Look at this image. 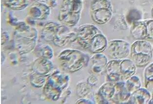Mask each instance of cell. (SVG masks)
Listing matches in <instances>:
<instances>
[{"label":"cell","instance_id":"6da1fadb","mask_svg":"<svg viewBox=\"0 0 153 104\" xmlns=\"http://www.w3.org/2000/svg\"><path fill=\"white\" fill-rule=\"evenodd\" d=\"M69 28L54 22L47 23L42 31L41 37L56 46L62 47L76 40V32L71 31Z\"/></svg>","mask_w":153,"mask_h":104},{"label":"cell","instance_id":"7a4b0ae2","mask_svg":"<svg viewBox=\"0 0 153 104\" xmlns=\"http://www.w3.org/2000/svg\"><path fill=\"white\" fill-rule=\"evenodd\" d=\"M38 32L35 28L21 24L16 29L14 44L20 54H27L34 50L36 47Z\"/></svg>","mask_w":153,"mask_h":104},{"label":"cell","instance_id":"3957f363","mask_svg":"<svg viewBox=\"0 0 153 104\" xmlns=\"http://www.w3.org/2000/svg\"><path fill=\"white\" fill-rule=\"evenodd\" d=\"M136 65L132 60L119 59L110 61L106 67L107 79L110 81L128 79L136 72Z\"/></svg>","mask_w":153,"mask_h":104},{"label":"cell","instance_id":"277c9868","mask_svg":"<svg viewBox=\"0 0 153 104\" xmlns=\"http://www.w3.org/2000/svg\"><path fill=\"white\" fill-rule=\"evenodd\" d=\"M58 60L62 68L68 72H75L86 66L88 56L81 51L67 49L61 52Z\"/></svg>","mask_w":153,"mask_h":104},{"label":"cell","instance_id":"5b68a950","mask_svg":"<svg viewBox=\"0 0 153 104\" xmlns=\"http://www.w3.org/2000/svg\"><path fill=\"white\" fill-rule=\"evenodd\" d=\"M69 80V76L66 74L59 71L54 72L48 77L44 86L43 92L45 97L53 101H57L68 87Z\"/></svg>","mask_w":153,"mask_h":104},{"label":"cell","instance_id":"8992f818","mask_svg":"<svg viewBox=\"0 0 153 104\" xmlns=\"http://www.w3.org/2000/svg\"><path fill=\"white\" fill-rule=\"evenodd\" d=\"M82 6L81 0H63L59 10V20L68 27L75 26L81 18Z\"/></svg>","mask_w":153,"mask_h":104},{"label":"cell","instance_id":"52a82bcc","mask_svg":"<svg viewBox=\"0 0 153 104\" xmlns=\"http://www.w3.org/2000/svg\"><path fill=\"white\" fill-rule=\"evenodd\" d=\"M131 57L137 66H146L153 57L152 45L146 40H137L131 47Z\"/></svg>","mask_w":153,"mask_h":104},{"label":"cell","instance_id":"ba28073f","mask_svg":"<svg viewBox=\"0 0 153 104\" xmlns=\"http://www.w3.org/2000/svg\"><path fill=\"white\" fill-rule=\"evenodd\" d=\"M93 20L99 24L106 23L112 16V7L110 0H93L90 5Z\"/></svg>","mask_w":153,"mask_h":104},{"label":"cell","instance_id":"9c48e42d","mask_svg":"<svg viewBox=\"0 0 153 104\" xmlns=\"http://www.w3.org/2000/svg\"><path fill=\"white\" fill-rule=\"evenodd\" d=\"M131 33L137 40L153 41V20L134 22Z\"/></svg>","mask_w":153,"mask_h":104},{"label":"cell","instance_id":"30bf717a","mask_svg":"<svg viewBox=\"0 0 153 104\" xmlns=\"http://www.w3.org/2000/svg\"><path fill=\"white\" fill-rule=\"evenodd\" d=\"M107 50L110 56L114 59H123L130 52L129 43L120 40H114L108 43Z\"/></svg>","mask_w":153,"mask_h":104},{"label":"cell","instance_id":"8fae6325","mask_svg":"<svg viewBox=\"0 0 153 104\" xmlns=\"http://www.w3.org/2000/svg\"><path fill=\"white\" fill-rule=\"evenodd\" d=\"M76 40L79 45L87 49L89 43L97 34L101 33L97 27L92 24L82 25L76 31Z\"/></svg>","mask_w":153,"mask_h":104},{"label":"cell","instance_id":"7c38bea8","mask_svg":"<svg viewBox=\"0 0 153 104\" xmlns=\"http://www.w3.org/2000/svg\"><path fill=\"white\" fill-rule=\"evenodd\" d=\"M50 11L51 8L48 5L37 1L30 7L28 14L32 19L45 20L49 17Z\"/></svg>","mask_w":153,"mask_h":104},{"label":"cell","instance_id":"4fadbf2b","mask_svg":"<svg viewBox=\"0 0 153 104\" xmlns=\"http://www.w3.org/2000/svg\"><path fill=\"white\" fill-rule=\"evenodd\" d=\"M53 69L52 63L45 58H39L35 61L32 66L33 72L48 76L51 75L50 73Z\"/></svg>","mask_w":153,"mask_h":104},{"label":"cell","instance_id":"5bb4252c","mask_svg":"<svg viewBox=\"0 0 153 104\" xmlns=\"http://www.w3.org/2000/svg\"><path fill=\"white\" fill-rule=\"evenodd\" d=\"M108 43L107 39L101 32L90 41L87 49L94 53H100L107 48Z\"/></svg>","mask_w":153,"mask_h":104},{"label":"cell","instance_id":"9a60e30c","mask_svg":"<svg viewBox=\"0 0 153 104\" xmlns=\"http://www.w3.org/2000/svg\"><path fill=\"white\" fill-rule=\"evenodd\" d=\"M92 62V70L93 72L100 74L106 67L107 64V58L103 54L97 53L91 59Z\"/></svg>","mask_w":153,"mask_h":104},{"label":"cell","instance_id":"2e32d148","mask_svg":"<svg viewBox=\"0 0 153 104\" xmlns=\"http://www.w3.org/2000/svg\"><path fill=\"white\" fill-rule=\"evenodd\" d=\"M35 54L39 58L50 59L53 57V49L49 45L42 44H39L34 49Z\"/></svg>","mask_w":153,"mask_h":104},{"label":"cell","instance_id":"e0dca14e","mask_svg":"<svg viewBox=\"0 0 153 104\" xmlns=\"http://www.w3.org/2000/svg\"><path fill=\"white\" fill-rule=\"evenodd\" d=\"M151 95L147 90L144 89H139L132 94V99L133 103L145 104L150 101Z\"/></svg>","mask_w":153,"mask_h":104},{"label":"cell","instance_id":"ac0fdd59","mask_svg":"<svg viewBox=\"0 0 153 104\" xmlns=\"http://www.w3.org/2000/svg\"><path fill=\"white\" fill-rule=\"evenodd\" d=\"M6 7L12 9L21 10L29 4L30 0H4Z\"/></svg>","mask_w":153,"mask_h":104},{"label":"cell","instance_id":"d6986e66","mask_svg":"<svg viewBox=\"0 0 153 104\" xmlns=\"http://www.w3.org/2000/svg\"><path fill=\"white\" fill-rule=\"evenodd\" d=\"M49 76L33 72L30 76L31 84L37 88L42 87L45 84Z\"/></svg>","mask_w":153,"mask_h":104},{"label":"cell","instance_id":"ffe728a7","mask_svg":"<svg viewBox=\"0 0 153 104\" xmlns=\"http://www.w3.org/2000/svg\"><path fill=\"white\" fill-rule=\"evenodd\" d=\"M145 87L147 89L153 90V63L145 69L144 72Z\"/></svg>","mask_w":153,"mask_h":104},{"label":"cell","instance_id":"44dd1931","mask_svg":"<svg viewBox=\"0 0 153 104\" xmlns=\"http://www.w3.org/2000/svg\"><path fill=\"white\" fill-rule=\"evenodd\" d=\"M140 81L137 76H132L128 79L126 83V89L130 94L138 90L140 87Z\"/></svg>","mask_w":153,"mask_h":104},{"label":"cell","instance_id":"7402d4cb","mask_svg":"<svg viewBox=\"0 0 153 104\" xmlns=\"http://www.w3.org/2000/svg\"><path fill=\"white\" fill-rule=\"evenodd\" d=\"M90 88L89 87L88 85L85 83L83 82L78 85L77 86V89H76V92L79 96L81 97H84L90 91Z\"/></svg>","mask_w":153,"mask_h":104},{"label":"cell","instance_id":"603a6c76","mask_svg":"<svg viewBox=\"0 0 153 104\" xmlns=\"http://www.w3.org/2000/svg\"><path fill=\"white\" fill-rule=\"evenodd\" d=\"M151 14H152V17H153V7H152V12H151Z\"/></svg>","mask_w":153,"mask_h":104},{"label":"cell","instance_id":"cb8c5ba5","mask_svg":"<svg viewBox=\"0 0 153 104\" xmlns=\"http://www.w3.org/2000/svg\"><path fill=\"white\" fill-rule=\"evenodd\" d=\"M152 49H153V46L152 47Z\"/></svg>","mask_w":153,"mask_h":104}]
</instances>
